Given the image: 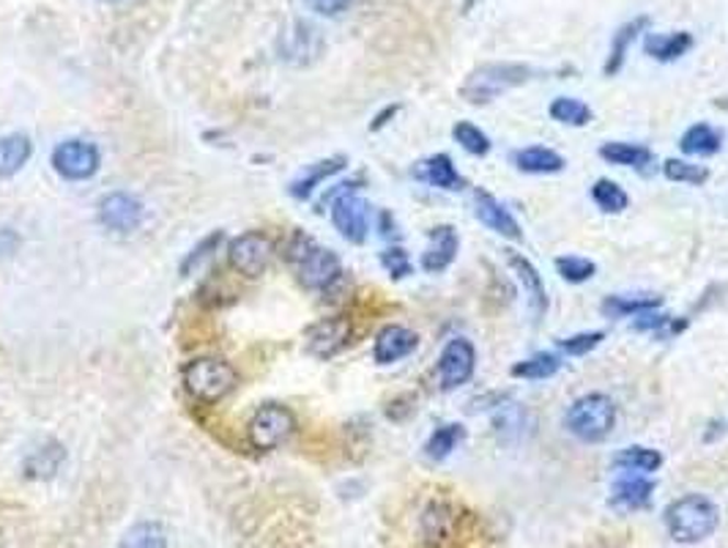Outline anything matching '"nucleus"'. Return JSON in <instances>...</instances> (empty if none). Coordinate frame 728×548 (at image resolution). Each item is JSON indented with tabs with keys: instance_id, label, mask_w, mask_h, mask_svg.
<instances>
[{
	"instance_id": "nucleus-33",
	"label": "nucleus",
	"mask_w": 728,
	"mask_h": 548,
	"mask_svg": "<svg viewBox=\"0 0 728 548\" xmlns=\"http://www.w3.org/2000/svg\"><path fill=\"white\" fill-rule=\"evenodd\" d=\"M118 548H167V535L157 521H140L120 537Z\"/></svg>"
},
{
	"instance_id": "nucleus-36",
	"label": "nucleus",
	"mask_w": 728,
	"mask_h": 548,
	"mask_svg": "<svg viewBox=\"0 0 728 548\" xmlns=\"http://www.w3.org/2000/svg\"><path fill=\"white\" fill-rule=\"evenodd\" d=\"M556 272L564 283L583 285L597 274V263L589 261V258H583V255H558Z\"/></svg>"
},
{
	"instance_id": "nucleus-39",
	"label": "nucleus",
	"mask_w": 728,
	"mask_h": 548,
	"mask_svg": "<svg viewBox=\"0 0 728 548\" xmlns=\"http://www.w3.org/2000/svg\"><path fill=\"white\" fill-rule=\"evenodd\" d=\"M222 239H224L222 230H213V233H208L206 239H203L200 244H197L195 250H192L189 255L184 258V263H181V274H189L192 269L200 266V263L206 261V258H211V252H217V247L222 244Z\"/></svg>"
},
{
	"instance_id": "nucleus-28",
	"label": "nucleus",
	"mask_w": 728,
	"mask_h": 548,
	"mask_svg": "<svg viewBox=\"0 0 728 548\" xmlns=\"http://www.w3.org/2000/svg\"><path fill=\"white\" fill-rule=\"evenodd\" d=\"M600 157L608 164H619V168H646L651 164V151L638 142H624V140H608L600 146Z\"/></svg>"
},
{
	"instance_id": "nucleus-19",
	"label": "nucleus",
	"mask_w": 728,
	"mask_h": 548,
	"mask_svg": "<svg viewBox=\"0 0 728 548\" xmlns=\"http://www.w3.org/2000/svg\"><path fill=\"white\" fill-rule=\"evenodd\" d=\"M651 493H655V482L646 480L644 475H629L622 480L613 482L608 504L613 510H644L651 504Z\"/></svg>"
},
{
	"instance_id": "nucleus-25",
	"label": "nucleus",
	"mask_w": 728,
	"mask_h": 548,
	"mask_svg": "<svg viewBox=\"0 0 728 548\" xmlns=\"http://www.w3.org/2000/svg\"><path fill=\"white\" fill-rule=\"evenodd\" d=\"M679 148L687 157H715L723 148V135L709 124H693L679 137Z\"/></svg>"
},
{
	"instance_id": "nucleus-10",
	"label": "nucleus",
	"mask_w": 728,
	"mask_h": 548,
	"mask_svg": "<svg viewBox=\"0 0 728 548\" xmlns=\"http://www.w3.org/2000/svg\"><path fill=\"white\" fill-rule=\"evenodd\" d=\"M350 334H354V323H350L348 316H328L307 329L304 343L312 356H317V359H332L339 351L348 349Z\"/></svg>"
},
{
	"instance_id": "nucleus-32",
	"label": "nucleus",
	"mask_w": 728,
	"mask_h": 548,
	"mask_svg": "<svg viewBox=\"0 0 728 548\" xmlns=\"http://www.w3.org/2000/svg\"><path fill=\"white\" fill-rule=\"evenodd\" d=\"M591 201L602 214H622L629 206V195L611 179H597L589 190Z\"/></svg>"
},
{
	"instance_id": "nucleus-24",
	"label": "nucleus",
	"mask_w": 728,
	"mask_h": 548,
	"mask_svg": "<svg viewBox=\"0 0 728 548\" xmlns=\"http://www.w3.org/2000/svg\"><path fill=\"white\" fill-rule=\"evenodd\" d=\"M613 466L629 475H651L662 466V453L655 447H640V444H629V447L619 449L613 455Z\"/></svg>"
},
{
	"instance_id": "nucleus-3",
	"label": "nucleus",
	"mask_w": 728,
	"mask_h": 548,
	"mask_svg": "<svg viewBox=\"0 0 728 548\" xmlns=\"http://www.w3.org/2000/svg\"><path fill=\"white\" fill-rule=\"evenodd\" d=\"M285 258L299 274V283L310 290H328L343 277V263L337 252L315 244L304 233H293V239L285 247Z\"/></svg>"
},
{
	"instance_id": "nucleus-21",
	"label": "nucleus",
	"mask_w": 728,
	"mask_h": 548,
	"mask_svg": "<svg viewBox=\"0 0 728 548\" xmlns=\"http://www.w3.org/2000/svg\"><path fill=\"white\" fill-rule=\"evenodd\" d=\"M662 296L660 294H611L602 299L600 312L608 321H619V318H635L640 312L660 310Z\"/></svg>"
},
{
	"instance_id": "nucleus-34",
	"label": "nucleus",
	"mask_w": 728,
	"mask_h": 548,
	"mask_svg": "<svg viewBox=\"0 0 728 548\" xmlns=\"http://www.w3.org/2000/svg\"><path fill=\"white\" fill-rule=\"evenodd\" d=\"M662 175L673 184H687V186H701L709 181V168L706 164H695L687 162V159H666L662 162Z\"/></svg>"
},
{
	"instance_id": "nucleus-30",
	"label": "nucleus",
	"mask_w": 728,
	"mask_h": 548,
	"mask_svg": "<svg viewBox=\"0 0 728 548\" xmlns=\"http://www.w3.org/2000/svg\"><path fill=\"white\" fill-rule=\"evenodd\" d=\"M465 442V427L460 422H447V425H438L430 433V438L425 442V455L430 460H443Z\"/></svg>"
},
{
	"instance_id": "nucleus-15",
	"label": "nucleus",
	"mask_w": 728,
	"mask_h": 548,
	"mask_svg": "<svg viewBox=\"0 0 728 548\" xmlns=\"http://www.w3.org/2000/svg\"><path fill=\"white\" fill-rule=\"evenodd\" d=\"M474 214L493 233L504 236V239L509 241L523 239V228H520V222L515 219V214L487 190H474Z\"/></svg>"
},
{
	"instance_id": "nucleus-38",
	"label": "nucleus",
	"mask_w": 728,
	"mask_h": 548,
	"mask_svg": "<svg viewBox=\"0 0 728 548\" xmlns=\"http://www.w3.org/2000/svg\"><path fill=\"white\" fill-rule=\"evenodd\" d=\"M381 266L386 269V274L392 279H403L414 272V263H411L408 252H405L403 247H386V250L381 252Z\"/></svg>"
},
{
	"instance_id": "nucleus-23",
	"label": "nucleus",
	"mask_w": 728,
	"mask_h": 548,
	"mask_svg": "<svg viewBox=\"0 0 728 548\" xmlns=\"http://www.w3.org/2000/svg\"><path fill=\"white\" fill-rule=\"evenodd\" d=\"M345 164H348V157H343V153L310 164V168H304V173H301L299 179L290 181V195H293L296 201H307V197H310L312 192L323 184V181L332 179V175H337L339 170H345Z\"/></svg>"
},
{
	"instance_id": "nucleus-8",
	"label": "nucleus",
	"mask_w": 728,
	"mask_h": 548,
	"mask_svg": "<svg viewBox=\"0 0 728 548\" xmlns=\"http://www.w3.org/2000/svg\"><path fill=\"white\" fill-rule=\"evenodd\" d=\"M476 370V349L469 338H452L443 345L436 365L438 389L441 392H454L463 384L471 381Z\"/></svg>"
},
{
	"instance_id": "nucleus-31",
	"label": "nucleus",
	"mask_w": 728,
	"mask_h": 548,
	"mask_svg": "<svg viewBox=\"0 0 728 548\" xmlns=\"http://www.w3.org/2000/svg\"><path fill=\"white\" fill-rule=\"evenodd\" d=\"M547 115H551L556 124L562 126H589L594 113L586 102L575 96H556L551 104H547Z\"/></svg>"
},
{
	"instance_id": "nucleus-12",
	"label": "nucleus",
	"mask_w": 728,
	"mask_h": 548,
	"mask_svg": "<svg viewBox=\"0 0 728 548\" xmlns=\"http://www.w3.org/2000/svg\"><path fill=\"white\" fill-rule=\"evenodd\" d=\"M142 219H146V206L129 192H113V195L102 197V203H99V222L107 230H115V233L137 230Z\"/></svg>"
},
{
	"instance_id": "nucleus-27",
	"label": "nucleus",
	"mask_w": 728,
	"mask_h": 548,
	"mask_svg": "<svg viewBox=\"0 0 728 548\" xmlns=\"http://www.w3.org/2000/svg\"><path fill=\"white\" fill-rule=\"evenodd\" d=\"M562 370V356L553 351H536V354L525 356V359L515 362L512 378H523V381H545V378L556 376Z\"/></svg>"
},
{
	"instance_id": "nucleus-40",
	"label": "nucleus",
	"mask_w": 728,
	"mask_h": 548,
	"mask_svg": "<svg viewBox=\"0 0 728 548\" xmlns=\"http://www.w3.org/2000/svg\"><path fill=\"white\" fill-rule=\"evenodd\" d=\"M307 9L321 16H339L354 5V0H304Z\"/></svg>"
},
{
	"instance_id": "nucleus-18",
	"label": "nucleus",
	"mask_w": 728,
	"mask_h": 548,
	"mask_svg": "<svg viewBox=\"0 0 728 548\" xmlns=\"http://www.w3.org/2000/svg\"><path fill=\"white\" fill-rule=\"evenodd\" d=\"M649 22H651L649 16L644 14V16H633V20H627L624 25L616 27V33H613V38H611V49H608L605 66H602L605 77H616L619 71L624 69V60H627L629 47H633V44L644 36L646 27H649Z\"/></svg>"
},
{
	"instance_id": "nucleus-35",
	"label": "nucleus",
	"mask_w": 728,
	"mask_h": 548,
	"mask_svg": "<svg viewBox=\"0 0 728 548\" xmlns=\"http://www.w3.org/2000/svg\"><path fill=\"white\" fill-rule=\"evenodd\" d=\"M452 137L463 151L471 153V157H487L493 148L490 137H487L479 126L471 124V121H458V124L452 126Z\"/></svg>"
},
{
	"instance_id": "nucleus-29",
	"label": "nucleus",
	"mask_w": 728,
	"mask_h": 548,
	"mask_svg": "<svg viewBox=\"0 0 728 548\" xmlns=\"http://www.w3.org/2000/svg\"><path fill=\"white\" fill-rule=\"evenodd\" d=\"M493 427H496V436L504 444H515L529 431V414L520 403H501L498 414L493 416Z\"/></svg>"
},
{
	"instance_id": "nucleus-4",
	"label": "nucleus",
	"mask_w": 728,
	"mask_h": 548,
	"mask_svg": "<svg viewBox=\"0 0 728 548\" xmlns=\"http://www.w3.org/2000/svg\"><path fill=\"white\" fill-rule=\"evenodd\" d=\"M564 427L583 444H600L616 427V403L605 392H586L564 411Z\"/></svg>"
},
{
	"instance_id": "nucleus-16",
	"label": "nucleus",
	"mask_w": 728,
	"mask_h": 548,
	"mask_svg": "<svg viewBox=\"0 0 728 548\" xmlns=\"http://www.w3.org/2000/svg\"><path fill=\"white\" fill-rule=\"evenodd\" d=\"M419 345V334L414 329L403 327V323H389L381 332L375 334V343H372V359L378 365H394V362L411 356Z\"/></svg>"
},
{
	"instance_id": "nucleus-20",
	"label": "nucleus",
	"mask_w": 728,
	"mask_h": 548,
	"mask_svg": "<svg viewBox=\"0 0 728 548\" xmlns=\"http://www.w3.org/2000/svg\"><path fill=\"white\" fill-rule=\"evenodd\" d=\"M695 38L687 31H671V33H644V53L649 55L657 64H673L682 55L693 49Z\"/></svg>"
},
{
	"instance_id": "nucleus-41",
	"label": "nucleus",
	"mask_w": 728,
	"mask_h": 548,
	"mask_svg": "<svg viewBox=\"0 0 728 548\" xmlns=\"http://www.w3.org/2000/svg\"><path fill=\"white\" fill-rule=\"evenodd\" d=\"M378 230H381L383 239H394V236H397V225H394L392 214L389 212L378 214Z\"/></svg>"
},
{
	"instance_id": "nucleus-1",
	"label": "nucleus",
	"mask_w": 728,
	"mask_h": 548,
	"mask_svg": "<svg viewBox=\"0 0 728 548\" xmlns=\"http://www.w3.org/2000/svg\"><path fill=\"white\" fill-rule=\"evenodd\" d=\"M534 77V69L529 64H507V60H493V64H482L471 69L469 75L460 82L458 93L463 102L474 104V107H485V104L496 102L507 91L525 85Z\"/></svg>"
},
{
	"instance_id": "nucleus-26",
	"label": "nucleus",
	"mask_w": 728,
	"mask_h": 548,
	"mask_svg": "<svg viewBox=\"0 0 728 548\" xmlns=\"http://www.w3.org/2000/svg\"><path fill=\"white\" fill-rule=\"evenodd\" d=\"M31 153L33 146L27 135L11 132V135L0 137V175L9 179V175L20 173V170L27 164V159H31Z\"/></svg>"
},
{
	"instance_id": "nucleus-43",
	"label": "nucleus",
	"mask_w": 728,
	"mask_h": 548,
	"mask_svg": "<svg viewBox=\"0 0 728 548\" xmlns=\"http://www.w3.org/2000/svg\"><path fill=\"white\" fill-rule=\"evenodd\" d=\"M476 3H479V0H463V11H471Z\"/></svg>"
},
{
	"instance_id": "nucleus-5",
	"label": "nucleus",
	"mask_w": 728,
	"mask_h": 548,
	"mask_svg": "<svg viewBox=\"0 0 728 548\" xmlns=\"http://www.w3.org/2000/svg\"><path fill=\"white\" fill-rule=\"evenodd\" d=\"M184 389L200 403H219L228 398L239 384V373L230 362L217 359V356H200V359L186 362L181 370Z\"/></svg>"
},
{
	"instance_id": "nucleus-42",
	"label": "nucleus",
	"mask_w": 728,
	"mask_h": 548,
	"mask_svg": "<svg viewBox=\"0 0 728 548\" xmlns=\"http://www.w3.org/2000/svg\"><path fill=\"white\" fill-rule=\"evenodd\" d=\"M400 113V104H389L386 110H383V113H378L375 118H372V124H370V129L372 132H378V129H383V126L389 124V118H394V115Z\"/></svg>"
},
{
	"instance_id": "nucleus-13",
	"label": "nucleus",
	"mask_w": 728,
	"mask_h": 548,
	"mask_svg": "<svg viewBox=\"0 0 728 548\" xmlns=\"http://www.w3.org/2000/svg\"><path fill=\"white\" fill-rule=\"evenodd\" d=\"M507 266H509V272L518 277L520 288L525 290L531 316H534V321L540 323L542 318L547 316V307H551V296H547L545 279H542L540 269H536L529 258H523L520 252H515V250L507 252Z\"/></svg>"
},
{
	"instance_id": "nucleus-22",
	"label": "nucleus",
	"mask_w": 728,
	"mask_h": 548,
	"mask_svg": "<svg viewBox=\"0 0 728 548\" xmlns=\"http://www.w3.org/2000/svg\"><path fill=\"white\" fill-rule=\"evenodd\" d=\"M515 168L525 175H553L567 168V159L547 146H525L515 151Z\"/></svg>"
},
{
	"instance_id": "nucleus-7",
	"label": "nucleus",
	"mask_w": 728,
	"mask_h": 548,
	"mask_svg": "<svg viewBox=\"0 0 728 548\" xmlns=\"http://www.w3.org/2000/svg\"><path fill=\"white\" fill-rule=\"evenodd\" d=\"M296 431V416L288 406L282 403H266L252 414L250 425H246V436L255 449H277L293 436Z\"/></svg>"
},
{
	"instance_id": "nucleus-9",
	"label": "nucleus",
	"mask_w": 728,
	"mask_h": 548,
	"mask_svg": "<svg viewBox=\"0 0 728 548\" xmlns=\"http://www.w3.org/2000/svg\"><path fill=\"white\" fill-rule=\"evenodd\" d=\"M102 164V153L93 146L91 140H80V137H71L55 146L53 151V168L55 173L63 175L66 181H85Z\"/></svg>"
},
{
	"instance_id": "nucleus-37",
	"label": "nucleus",
	"mask_w": 728,
	"mask_h": 548,
	"mask_svg": "<svg viewBox=\"0 0 728 548\" xmlns=\"http://www.w3.org/2000/svg\"><path fill=\"white\" fill-rule=\"evenodd\" d=\"M605 340V332H578L569 338H558V351L567 356H586Z\"/></svg>"
},
{
	"instance_id": "nucleus-2",
	"label": "nucleus",
	"mask_w": 728,
	"mask_h": 548,
	"mask_svg": "<svg viewBox=\"0 0 728 548\" xmlns=\"http://www.w3.org/2000/svg\"><path fill=\"white\" fill-rule=\"evenodd\" d=\"M662 521H666L668 537L673 543L695 546V543L715 535L717 524H720V510L704 493H687V496H679L668 504Z\"/></svg>"
},
{
	"instance_id": "nucleus-14",
	"label": "nucleus",
	"mask_w": 728,
	"mask_h": 548,
	"mask_svg": "<svg viewBox=\"0 0 728 548\" xmlns=\"http://www.w3.org/2000/svg\"><path fill=\"white\" fill-rule=\"evenodd\" d=\"M460 252V236L454 225H432L427 230V247L419 258V266L427 274L447 272Z\"/></svg>"
},
{
	"instance_id": "nucleus-6",
	"label": "nucleus",
	"mask_w": 728,
	"mask_h": 548,
	"mask_svg": "<svg viewBox=\"0 0 728 548\" xmlns=\"http://www.w3.org/2000/svg\"><path fill=\"white\" fill-rule=\"evenodd\" d=\"M356 190H359V181H348V184H339L334 195H328L334 228L350 244H361L367 239V230H370V203L356 195Z\"/></svg>"
},
{
	"instance_id": "nucleus-17",
	"label": "nucleus",
	"mask_w": 728,
	"mask_h": 548,
	"mask_svg": "<svg viewBox=\"0 0 728 548\" xmlns=\"http://www.w3.org/2000/svg\"><path fill=\"white\" fill-rule=\"evenodd\" d=\"M411 175H414L416 181H421V184L432 186V190H443V192L465 190V179L458 173V168H454L449 153H432V157L419 159V162L411 168Z\"/></svg>"
},
{
	"instance_id": "nucleus-11",
	"label": "nucleus",
	"mask_w": 728,
	"mask_h": 548,
	"mask_svg": "<svg viewBox=\"0 0 728 548\" xmlns=\"http://www.w3.org/2000/svg\"><path fill=\"white\" fill-rule=\"evenodd\" d=\"M228 258L230 266L239 274H244V277H261L268 269V263H271L274 244L268 236L250 230V233H241L239 239L230 241Z\"/></svg>"
}]
</instances>
